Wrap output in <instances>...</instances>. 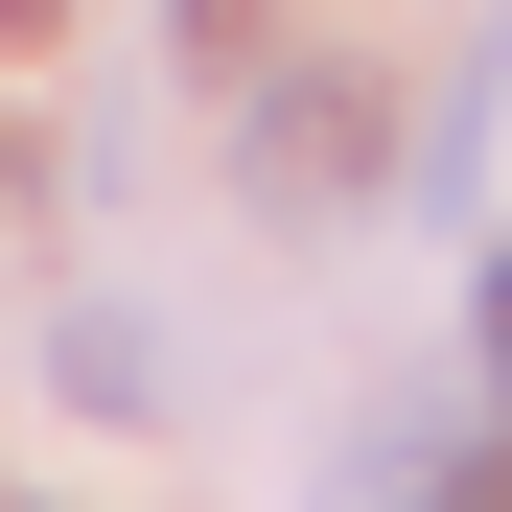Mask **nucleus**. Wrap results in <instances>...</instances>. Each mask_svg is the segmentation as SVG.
Returning <instances> with one entry per match:
<instances>
[{"mask_svg":"<svg viewBox=\"0 0 512 512\" xmlns=\"http://www.w3.org/2000/svg\"><path fill=\"white\" fill-rule=\"evenodd\" d=\"M419 512H512V443H489V466H419Z\"/></svg>","mask_w":512,"mask_h":512,"instance_id":"obj_1","label":"nucleus"},{"mask_svg":"<svg viewBox=\"0 0 512 512\" xmlns=\"http://www.w3.org/2000/svg\"><path fill=\"white\" fill-rule=\"evenodd\" d=\"M489 396H512V256H489Z\"/></svg>","mask_w":512,"mask_h":512,"instance_id":"obj_2","label":"nucleus"},{"mask_svg":"<svg viewBox=\"0 0 512 512\" xmlns=\"http://www.w3.org/2000/svg\"><path fill=\"white\" fill-rule=\"evenodd\" d=\"M0 24H47V0H0Z\"/></svg>","mask_w":512,"mask_h":512,"instance_id":"obj_3","label":"nucleus"}]
</instances>
